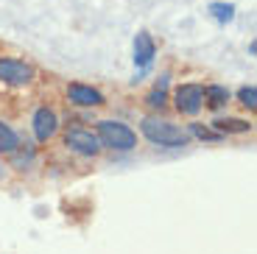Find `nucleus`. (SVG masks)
Masks as SVG:
<instances>
[{
    "instance_id": "1",
    "label": "nucleus",
    "mask_w": 257,
    "mask_h": 254,
    "mask_svg": "<svg viewBox=\"0 0 257 254\" xmlns=\"http://www.w3.org/2000/svg\"><path fill=\"white\" fill-rule=\"evenodd\" d=\"M140 132L148 143L162 146V148H182L190 143V134L185 129L174 126V123H168V120H160V117H146L140 123Z\"/></svg>"
},
{
    "instance_id": "2",
    "label": "nucleus",
    "mask_w": 257,
    "mask_h": 254,
    "mask_svg": "<svg viewBox=\"0 0 257 254\" xmlns=\"http://www.w3.org/2000/svg\"><path fill=\"white\" fill-rule=\"evenodd\" d=\"M98 140L112 151H132L137 146V134L120 120H101L98 123Z\"/></svg>"
},
{
    "instance_id": "3",
    "label": "nucleus",
    "mask_w": 257,
    "mask_h": 254,
    "mask_svg": "<svg viewBox=\"0 0 257 254\" xmlns=\"http://www.w3.org/2000/svg\"><path fill=\"white\" fill-rule=\"evenodd\" d=\"M0 81L12 87H26L34 81V67L20 59H0Z\"/></svg>"
},
{
    "instance_id": "4",
    "label": "nucleus",
    "mask_w": 257,
    "mask_h": 254,
    "mask_svg": "<svg viewBox=\"0 0 257 254\" xmlns=\"http://www.w3.org/2000/svg\"><path fill=\"white\" fill-rule=\"evenodd\" d=\"M64 146L73 148V151L81 154V157H95V154L101 151L98 134L87 132V129H70V132L64 134Z\"/></svg>"
},
{
    "instance_id": "5",
    "label": "nucleus",
    "mask_w": 257,
    "mask_h": 254,
    "mask_svg": "<svg viewBox=\"0 0 257 254\" xmlns=\"http://www.w3.org/2000/svg\"><path fill=\"white\" fill-rule=\"evenodd\" d=\"M204 106V87L199 84H182L176 89V109L182 114H196Z\"/></svg>"
},
{
    "instance_id": "6",
    "label": "nucleus",
    "mask_w": 257,
    "mask_h": 254,
    "mask_svg": "<svg viewBox=\"0 0 257 254\" xmlns=\"http://www.w3.org/2000/svg\"><path fill=\"white\" fill-rule=\"evenodd\" d=\"M56 129H59V117H56L53 109L39 106L37 112H34V134H37L39 143H48L53 134H56Z\"/></svg>"
},
{
    "instance_id": "7",
    "label": "nucleus",
    "mask_w": 257,
    "mask_h": 254,
    "mask_svg": "<svg viewBox=\"0 0 257 254\" xmlns=\"http://www.w3.org/2000/svg\"><path fill=\"white\" fill-rule=\"evenodd\" d=\"M154 56H157V45H154V39H151V34L140 31L135 37V64L140 70H146L148 64L154 62Z\"/></svg>"
},
{
    "instance_id": "8",
    "label": "nucleus",
    "mask_w": 257,
    "mask_h": 254,
    "mask_svg": "<svg viewBox=\"0 0 257 254\" xmlns=\"http://www.w3.org/2000/svg\"><path fill=\"white\" fill-rule=\"evenodd\" d=\"M67 98H70L73 103H78V106H101L103 103L101 92L87 87V84H70V87H67Z\"/></svg>"
},
{
    "instance_id": "9",
    "label": "nucleus",
    "mask_w": 257,
    "mask_h": 254,
    "mask_svg": "<svg viewBox=\"0 0 257 254\" xmlns=\"http://www.w3.org/2000/svg\"><path fill=\"white\" fill-rule=\"evenodd\" d=\"M204 101H207V106L221 109L226 101H229V89L221 87V84H210V87H204Z\"/></svg>"
},
{
    "instance_id": "10",
    "label": "nucleus",
    "mask_w": 257,
    "mask_h": 254,
    "mask_svg": "<svg viewBox=\"0 0 257 254\" xmlns=\"http://www.w3.org/2000/svg\"><path fill=\"white\" fill-rule=\"evenodd\" d=\"M251 123L246 120H238V117H226V120H215V132L218 134H243L249 132Z\"/></svg>"
},
{
    "instance_id": "11",
    "label": "nucleus",
    "mask_w": 257,
    "mask_h": 254,
    "mask_svg": "<svg viewBox=\"0 0 257 254\" xmlns=\"http://www.w3.org/2000/svg\"><path fill=\"white\" fill-rule=\"evenodd\" d=\"M20 146L17 134H14V129H9L6 123H0V154H14Z\"/></svg>"
},
{
    "instance_id": "12",
    "label": "nucleus",
    "mask_w": 257,
    "mask_h": 254,
    "mask_svg": "<svg viewBox=\"0 0 257 254\" xmlns=\"http://www.w3.org/2000/svg\"><path fill=\"white\" fill-rule=\"evenodd\" d=\"M210 14L218 20L221 26H226V23L235 20V6H232V3H218V0H215V3H210Z\"/></svg>"
},
{
    "instance_id": "13",
    "label": "nucleus",
    "mask_w": 257,
    "mask_h": 254,
    "mask_svg": "<svg viewBox=\"0 0 257 254\" xmlns=\"http://www.w3.org/2000/svg\"><path fill=\"white\" fill-rule=\"evenodd\" d=\"M165 84H162V87H157L154 92H148V98H146V103L148 106H154V109H162L165 106Z\"/></svg>"
},
{
    "instance_id": "14",
    "label": "nucleus",
    "mask_w": 257,
    "mask_h": 254,
    "mask_svg": "<svg viewBox=\"0 0 257 254\" xmlns=\"http://www.w3.org/2000/svg\"><path fill=\"white\" fill-rule=\"evenodd\" d=\"M238 98H240V103H243V106L257 109V89H254V87H243V89L238 92Z\"/></svg>"
},
{
    "instance_id": "15",
    "label": "nucleus",
    "mask_w": 257,
    "mask_h": 254,
    "mask_svg": "<svg viewBox=\"0 0 257 254\" xmlns=\"http://www.w3.org/2000/svg\"><path fill=\"white\" fill-rule=\"evenodd\" d=\"M190 132L196 134V137H201V140H218V134H215V132H207V129H201L199 123H193Z\"/></svg>"
}]
</instances>
